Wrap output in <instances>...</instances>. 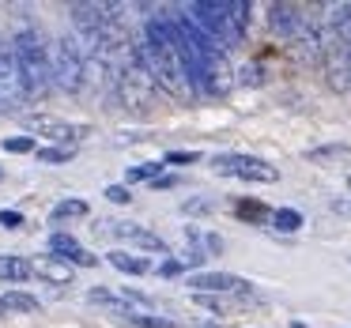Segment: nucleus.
<instances>
[{"label": "nucleus", "instance_id": "obj_30", "mask_svg": "<svg viewBox=\"0 0 351 328\" xmlns=\"http://www.w3.org/2000/svg\"><path fill=\"white\" fill-rule=\"evenodd\" d=\"M152 185H155V189H170V185H178V181H174V177H159V181H152Z\"/></svg>", "mask_w": 351, "mask_h": 328}, {"label": "nucleus", "instance_id": "obj_4", "mask_svg": "<svg viewBox=\"0 0 351 328\" xmlns=\"http://www.w3.org/2000/svg\"><path fill=\"white\" fill-rule=\"evenodd\" d=\"M189 19L208 34L212 42H219L223 49H234L250 31V0H193Z\"/></svg>", "mask_w": 351, "mask_h": 328}, {"label": "nucleus", "instance_id": "obj_16", "mask_svg": "<svg viewBox=\"0 0 351 328\" xmlns=\"http://www.w3.org/2000/svg\"><path fill=\"white\" fill-rule=\"evenodd\" d=\"M106 264L117 268V272H125V275H147V272H155V260L152 257H140V253H132V249H110L106 253Z\"/></svg>", "mask_w": 351, "mask_h": 328}, {"label": "nucleus", "instance_id": "obj_5", "mask_svg": "<svg viewBox=\"0 0 351 328\" xmlns=\"http://www.w3.org/2000/svg\"><path fill=\"white\" fill-rule=\"evenodd\" d=\"M49 64H53V87L64 94H80L91 79V61L76 34H57L49 42Z\"/></svg>", "mask_w": 351, "mask_h": 328}, {"label": "nucleus", "instance_id": "obj_10", "mask_svg": "<svg viewBox=\"0 0 351 328\" xmlns=\"http://www.w3.org/2000/svg\"><path fill=\"white\" fill-rule=\"evenodd\" d=\"M102 227H106L114 238H121V242H132L136 249H144V253H155V257H170V245L162 242V238L155 234V230L140 227V223H129V219H110V223H102Z\"/></svg>", "mask_w": 351, "mask_h": 328}, {"label": "nucleus", "instance_id": "obj_23", "mask_svg": "<svg viewBox=\"0 0 351 328\" xmlns=\"http://www.w3.org/2000/svg\"><path fill=\"white\" fill-rule=\"evenodd\" d=\"M38 159L46 166H61V162L76 159V147H38Z\"/></svg>", "mask_w": 351, "mask_h": 328}, {"label": "nucleus", "instance_id": "obj_25", "mask_svg": "<svg viewBox=\"0 0 351 328\" xmlns=\"http://www.w3.org/2000/svg\"><path fill=\"white\" fill-rule=\"evenodd\" d=\"M167 166H189V162H200V151H167Z\"/></svg>", "mask_w": 351, "mask_h": 328}, {"label": "nucleus", "instance_id": "obj_17", "mask_svg": "<svg viewBox=\"0 0 351 328\" xmlns=\"http://www.w3.org/2000/svg\"><path fill=\"white\" fill-rule=\"evenodd\" d=\"M31 260L19 257V253H0V279L4 283H27L31 279Z\"/></svg>", "mask_w": 351, "mask_h": 328}, {"label": "nucleus", "instance_id": "obj_13", "mask_svg": "<svg viewBox=\"0 0 351 328\" xmlns=\"http://www.w3.org/2000/svg\"><path fill=\"white\" fill-rule=\"evenodd\" d=\"M49 253H53L57 260H64L69 268H91V264H99V257H95L91 249H87L80 238H72V234H49Z\"/></svg>", "mask_w": 351, "mask_h": 328}, {"label": "nucleus", "instance_id": "obj_22", "mask_svg": "<svg viewBox=\"0 0 351 328\" xmlns=\"http://www.w3.org/2000/svg\"><path fill=\"white\" fill-rule=\"evenodd\" d=\"M162 166L167 162H140V166H129V181H159L162 177Z\"/></svg>", "mask_w": 351, "mask_h": 328}, {"label": "nucleus", "instance_id": "obj_12", "mask_svg": "<svg viewBox=\"0 0 351 328\" xmlns=\"http://www.w3.org/2000/svg\"><path fill=\"white\" fill-rule=\"evenodd\" d=\"M306 19L310 16H306V8H298V4H268V27L287 42H298Z\"/></svg>", "mask_w": 351, "mask_h": 328}, {"label": "nucleus", "instance_id": "obj_2", "mask_svg": "<svg viewBox=\"0 0 351 328\" xmlns=\"http://www.w3.org/2000/svg\"><path fill=\"white\" fill-rule=\"evenodd\" d=\"M140 46H144V61L152 72L155 87H162L174 99H193L189 79H185L182 57H178V42H174V23L170 16H152L140 31Z\"/></svg>", "mask_w": 351, "mask_h": 328}, {"label": "nucleus", "instance_id": "obj_18", "mask_svg": "<svg viewBox=\"0 0 351 328\" xmlns=\"http://www.w3.org/2000/svg\"><path fill=\"white\" fill-rule=\"evenodd\" d=\"M87 212H91V207H87V200H76V197H69V200H57V204L49 207V223H69V219H84Z\"/></svg>", "mask_w": 351, "mask_h": 328}, {"label": "nucleus", "instance_id": "obj_8", "mask_svg": "<svg viewBox=\"0 0 351 328\" xmlns=\"http://www.w3.org/2000/svg\"><path fill=\"white\" fill-rule=\"evenodd\" d=\"M23 129H27V136H34V140H53V147H76V144H84L87 136H91V129L87 125H80V121H69V117H53V114H31V117H23Z\"/></svg>", "mask_w": 351, "mask_h": 328}, {"label": "nucleus", "instance_id": "obj_20", "mask_svg": "<svg viewBox=\"0 0 351 328\" xmlns=\"http://www.w3.org/2000/svg\"><path fill=\"white\" fill-rule=\"evenodd\" d=\"M268 223H272L276 230H283V234H295V230L302 227V215H298L295 207H276L272 219H268Z\"/></svg>", "mask_w": 351, "mask_h": 328}, {"label": "nucleus", "instance_id": "obj_21", "mask_svg": "<svg viewBox=\"0 0 351 328\" xmlns=\"http://www.w3.org/2000/svg\"><path fill=\"white\" fill-rule=\"evenodd\" d=\"M234 215H238V219H250V223H268V219H272V212H268L265 204H257V200H238Z\"/></svg>", "mask_w": 351, "mask_h": 328}, {"label": "nucleus", "instance_id": "obj_11", "mask_svg": "<svg viewBox=\"0 0 351 328\" xmlns=\"http://www.w3.org/2000/svg\"><path fill=\"white\" fill-rule=\"evenodd\" d=\"M23 87L16 76V61H12V46L0 38V114H12L16 106H23Z\"/></svg>", "mask_w": 351, "mask_h": 328}, {"label": "nucleus", "instance_id": "obj_9", "mask_svg": "<svg viewBox=\"0 0 351 328\" xmlns=\"http://www.w3.org/2000/svg\"><path fill=\"white\" fill-rule=\"evenodd\" d=\"M193 294H253V283L234 272H193L189 275Z\"/></svg>", "mask_w": 351, "mask_h": 328}, {"label": "nucleus", "instance_id": "obj_14", "mask_svg": "<svg viewBox=\"0 0 351 328\" xmlns=\"http://www.w3.org/2000/svg\"><path fill=\"white\" fill-rule=\"evenodd\" d=\"M185 242H189V249L182 257L185 264H204L208 257H219L223 253V238L204 227H185Z\"/></svg>", "mask_w": 351, "mask_h": 328}, {"label": "nucleus", "instance_id": "obj_24", "mask_svg": "<svg viewBox=\"0 0 351 328\" xmlns=\"http://www.w3.org/2000/svg\"><path fill=\"white\" fill-rule=\"evenodd\" d=\"M4 151L31 155V151H38V140H34V136H8V140H4Z\"/></svg>", "mask_w": 351, "mask_h": 328}, {"label": "nucleus", "instance_id": "obj_29", "mask_svg": "<svg viewBox=\"0 0 351 328\" xmlns=\"http://www.w3.org/2000/svg\"><path fill=\"white\" fill-rule=\"evenodd\" d=\"M212 200H185V204H182V212H212Z\"/></svg>", "mask_w": 351, "mask_h": 328}, {"label": "nucleus", "instance_id": "obj_33", "mask_svg": "<svg viewBox=\"0 0 351 328\" xmlns=\"http://www.w3.org/2000/svg\"><path fill=\"white\" fill-rule=\"evenodd\" d=\"M204 328H219V325H204Z\"/></svg>", "mask_w": 351, "mask_h": 328}, {"label": "nucleus", "instance_id": "obj_31", "mask_svg": "<svg viewBox=\"0 0 351 328\" xmlns=\"http://www.w3.org/2000/svg\"><path fill=\"white\" fill-rule=\"evenodd\" d=\"M0 317H8V310H4V302H0Z\"/></svg>", "mask_w": 351, "mask_h": 328}, {"label": "nucleus", "instance_id": "obj_26", "mask_svg": "<svg viewBox=\"0 0 351 328\" xmlns=\"http://www.w3.org/2000/svg\"><path fill=\"white\" fill-rule=\"evenodd\" d=\"M155 272H159V275H167V279H174V275H182V272H185V260H178V257H167L159 268H155Z\"/></svg>", "mask_w": 351, "mask_h": 328}, {"label": "nucleus", "instance_id": "obj_34", "mask_svg": "<svg viewBox=\"0 0 351 328\" xmlns=\"http://www.w3.org/2000/svg\"><path fill=\"white\" fill-rule=\"evenodd\" d=\"M0 177H4V170H0Z\"/></svg>", "mask_w": 351, "mask_h": 328}, {"label": "nucleus", "instance_id": "obj_6", "mask_svg": "<svg viewBox=\"0 0 351 328\" xmlns=\"http://www.w3.org/2000/svg\"><path fill=\"white\" fill-rule=\"evenodd\" d=\"M321 61H325L332 84L351 76V4H336L325 16V38H321Z\"/></svg>", "mask_w": 351, "mask_h": 328}, {"label": "nucleus", "instance_id": "obj_28", "mask_svg": "<svg viewBox=\"0 0 351 328\" xmlns=\"http://www.w3.org/2000/svg\"><path fill=\"white\" fill-rule=\"evenodd\" d=\"M0 227H4V230H19V227H27V219L19 212H0Z\"/></svg>", "mask_w": 351, "mask_h": 328}, {"label": "nucleus", "instance_id": "obj_32", "mask_svg": "<svg viewBox=\"0 0 351 328\" xmlns=\"http://www.w3.org/2000/svg\"><path fill=\"white\" fill-rule=\"evenodd\" d=\"M291 328H306V325H298V320H295V325H291Z\"/></svg>", "mask_w": 351, "mask_h": 328}, {"label": "nucleus", "instance_id": "obj_15", "mask_svg": "<svg viewBox=\"0 0 351 328\" xmlns=\"http://www.w3.org/2000/svg\"><path fill=\"white\" fill-rule=\"evenodd\" d=\"M27 260H31V272L49 287H69L72 283V268L64 260H57L53 253H38V257H27Z\"/></svg>", "mask_w": 351, "mask_h": 328}, {"label": "nucleus", "instance_id": "obj_3", "mask_svg": "<svg viewBox=\"0 0 351 328\" xmlns=\"http://www.w3.org/2000/svg\"><path fill=\"white\" fill-rule=\"evenodd\" d=\"M12 61H16V76L23 87L27 102H38L53 91V64H49V42L42 38L38 27H19L8 38Z\"/></svg>", "mask_w": 351, "mask_h": 328}, {"label": "nucleus", "instance_id": "obj_19", "mask_svg": "<svg viewBox=\"0 0 351 328\" xmlns=\"http://www.w3.org/2000/svg\"><path fill=\"white\" fill-rule=\"evenodd\" d=\"M0 302H4V310H8V313H38V298L27 294V290H4Z\"/></svg>", "mask_w": 351, "mask_h": 328}, {"label": "nucleus", "instance_id": "obj_1", "mask_svg": "<svg viewBox=\"0 0 351 328\" xmlns=\"http://www.w3.org/2000/svg\"><path fill=\"white\" fill-rule=\"evenodd\" d=\"M170 23H174V42H178L185 79H189V91L193 94H227L230 84H234L227 49L208 38L189 16H170Z\"/></svg>", "mask_w": 351, "mask_h": 328}, {"label": "nucleus", "instance_id": "obj_27", "mask_svg": "<svg viewBox=\"0 0 351 328\" xmlns=\"http://www.w3.org/2000/svg\"><path fill=\"white\" fill-rule=\"evenodd\" d=\"M106 200H110V204H129V200H132L129 185H106Z\"/></svg>", "mask_w": 351, "mask_h": 328}, {"label": "nucleus", "instance_id": "obj_7", "mask_svg": "<svg viewBox=\"0 0 351 328\" xmlns=\"http://www.w3.org/2000/svg\"><path fill=\"white\" fill-rule=\"evenodd\" d=\"M208 166H212L219 177H238V181H250V185H272V181H280V170H276L272 162L261 159V155H245V151L212 155V159H208Z\"/></svg>", "mask_w": 351, "mask_h": 328}]
</instances>
